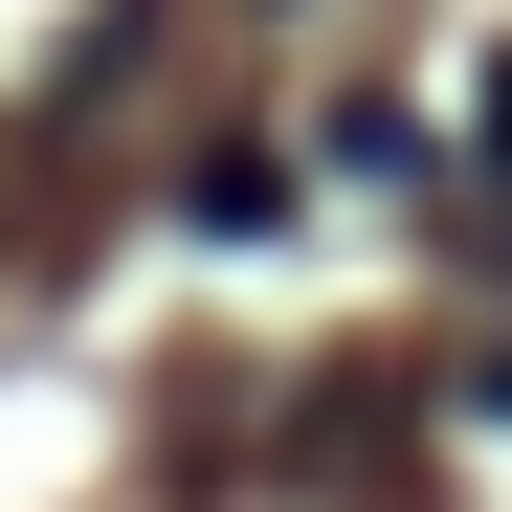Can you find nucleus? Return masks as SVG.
Segmentation results:
<instances>
[{
  "label": "nucleus",
  "instance_id": "1",
  "mask_svg": "<svg viewBox=\"0 0 512 512\" xmlns=\"http://www.w3.org/2000/svg\"><path fill=\"white\" fill-rule=\"evenodd\" d=\"M490 223H512V90H490Z\"/></svg>",
  "mask_w": 512,
  "mask_h": 512
}]
</instances>
